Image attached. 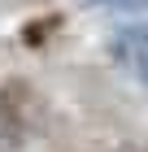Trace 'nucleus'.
I'll return each instance as SVG.
<instances>
[{
	"label": "nucleus",
	"instance_id": "obj_1",
	"mask_svg": "<svg viewBox=\"0 0 148 152\" xmlns=\"http://www.w3.org/2000/svg\"><path fill=\"white\" fill-rule=\"evenodd\" d=\"M113 52L131 65V70H139L148 78V26H135V31H126L122 39L113 44Z\"/></svg>",
	"mask_w": 148,
	"mask_h": 152
},
{
	"label": "nucleus",
	"instance_id": "obj_2",
	"mask_svg": "<svg viewBox=\"0 0 148 152\" xmlns=\"http://www.w3.org/2000/svg\"><path fill=\"white\" fill-rule=\"evenodd\" d=\"M18 130H22L18 104H13V96H9V91H0V152L18 143Z\"/></svg>",
	"mask_w": 148,
	"mask_h": 152
},
{
	"label": "nucleus",
	"instance_id": "obj_3",
	"mask_svg": "<svg viewBox=\"0 0 148 152\" xmlns=\"http://www.w3.org/2000/svg\"><path fill=\"white\" fill-rule=\"evenodd\" d=\"M91 4H100V9H122V13H131V9H148V0H91Z\"/></svg>",
	"mask_w": 148,
	"mask_h": 152
}]
</instances>
